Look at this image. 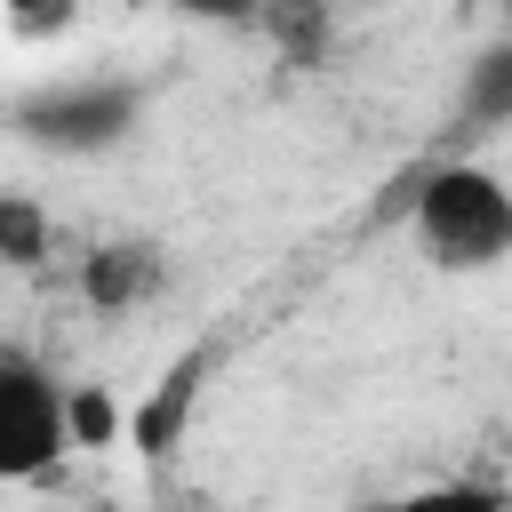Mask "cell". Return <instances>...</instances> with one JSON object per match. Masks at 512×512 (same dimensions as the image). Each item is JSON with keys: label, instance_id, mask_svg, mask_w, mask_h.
Wrapping results in <instances>:
<instances>
[{"label": "cell", "instance_id": "3957f363", "mask_svg": "<svg viewBox=\"0 0 512 512\" xmlns=\"http://www.w3.org/2000/svg\"><path fill=\"white\" fill-rule=\"evenodd\" d=\"M64 384L32 352H0V480H32L64 456Z\"/></svg>", "mask_w": 512, "mask_h": 512}, {"label": "cell", "instance_id": "52a82bcc", "mask_svg": "<svg viewBox=\"0 0 512 512\" xmlns=\"http://www.w3.org/2000/svg\"><path fill=\"white\" fill-rule=\"evenodd\" d=\"M40 256H48V208L24 200V192H0V264L32 272Z\"/></svg>", "mask_w": 512, "mask_h": 512}, {"label": "cell", "instance_id": "6da1fadb", "mask_svg": "<svg viewBox=\"0 0 512 512\" xmlns=\"http://www.w3.org/2000/svg\"><path fill=\"white\" fill-rule=\"evenodd\" d=\"M408 224H416V248L440 272H488V264L512 256V192L472 160L432 168L408 200Z\"/></svg>", "mask_w": 512, "mask_h": 512}, {"label": "cell", "instance_id": "7a4b0ae2", "mask_svg": "<svg viewBox=\"0 0 512 512\" xmlns=\"http://www.w3.org/2000/svg\"><path fill=\"white\" fill-rule=\"evenodd\" d=\"M136 120H144L136 80H48V88H32L16 104V136L40 144V152H72V160L128 144Z\"/></svg>", "mask_w": 512, "mask_h": 512}, {"label": "cell", "instance_id": "5b68a950", "mask_svg": "<svg viewBox=\"0 0 512 512\" xmlns=\"http://www.w3.org/2000/svg\"><path fill=\"white\" fill-rule=\"evenodd\" d=\"M200 376H208V352H184L168 376H160V392L128 416V440H136V456H168L176 448V432H184V416H192V400H200Z\"/></svg>", "mask_w": 512, "mask_h": 512}, {"label": "cell", "instance_id": "277c9868", "mask_svg": "<svg viewBox=\"0 0 512 512\" xmlns=\"http://www.w3.org/2000/svg\"><path fill=\"white\" fill-rule=\"evenodd\" d=\"M168 288V256L152 240H104L80 256V296L96 312H128V304H152Z\"/></svg>", "mask_w": 512, "mask_h": 512}, {"label": "cell", "instance_id": "ba28073f", "mask_svg": "<svg viewBox=\"0 0 512 512\" xmlns=\"http://www.w3.org/2000/svg\"><path fill=\"white\" fill-rule=\"evenodd\" d=\"M392 512H504V488L496 480H440V488L400 496Z\"/></svg>", "mask_w": 512, "mask_h": 512}, {"label": "cell", "instance_id": "8992f818", "mask_svg": "<svg viewBox=\"0 0 512 512\" xmlns=\"http://www.w3.org/2000/svg\"><path fill=\"white\" fill-rule=\"evenodd\" d=\"M464 120H480V128L512 120V40H488L472 56V72H464Z\"/></svg>", "mask_w": 512, "mask_h": 512}, {"label": "cell", "instance_id": "9c48e42d", "mask_svg": "<svg viewBox=\"0 0 512 512\" xmlns=\"http://www.w3.org/2000/svg\"><path fill=\"white\" fill-rule=\"evenodd\" d=\"M112 424H120V416H112L104 392H64V440H72V448H104Z\"/></svg>", "mask_w": 512, "mask_h": 512}]
</instances>
